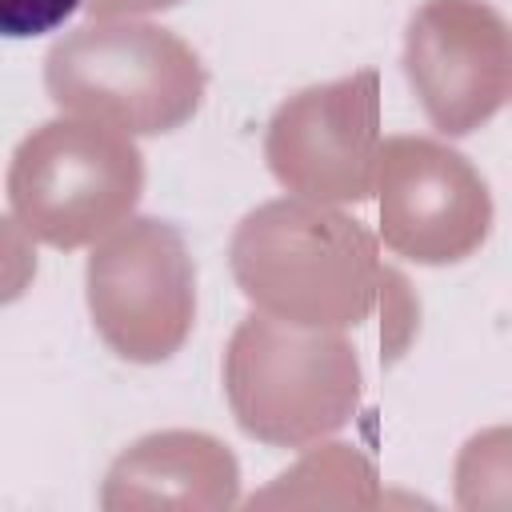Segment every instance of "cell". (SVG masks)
<instances>
[{
  "label": "cell",
  "mask_w": 512,
  "mask_h": 512,
  "mask_svg": "<svg viewBox=\"0 0 512 512\" xmlns=\"http://www.w3.org/2000/svg\"><path fill=\"white\" fill-rule=\"evenodd\" d=\"M76 8H80V0H0V28L12 40L44 36V32L60 28Z\"/></svg>",
  "instance_id": "1"
}]
</instances>
